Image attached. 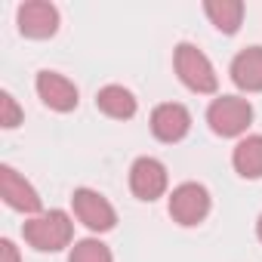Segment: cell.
<instances>
[{"instance_id": "1", "label": "cell", "mask_w": 262, "mask_h": 262, "mask_svg": "<svg viewBox=\"0 0 262 262\" xmlns=\"http://www.w3.org/2000/svg\"><path fill=\"white\" fill-rule=\"evenodd\" d=\"M22 234H25V241H28L34 250H40V253H56V250H62V247L71 244V237H74V222L68 219L65 210H50V213H40V216L28 219L25 228H22Z\"/></svg>"}, {"instance_id": "2", "label": "cell", "mask_w": 262, "mask_h": 262, "mask_svg": "<svg viewBox=\"0 0 262 262\" xmlns=\"http://www.w3.org/2000/svg\"><path fill=\"white\" fill-rule=\"evenodd\" d=\"M173 65H176V74L179 80L191 90V93H201V96H210L216 93L219 86V77L210 65V59L194 47V43H179L176 53H173Z\"/></svg>"}, {"instance_id": "3", "label": "cell", "mask_w": 262, "mask_h": 262, "mask_svg": "<svg viewBox=\"0 0 262 262\" xmlns=\"http://www.w3.org/2000/svg\"><path fill=\"white\" fill-rule=\"evenodd\" d=\"M207 123L216 136L231 139L247 133V126L253 123V105L241 96H219L213 99V105L207 108Z\"/></svg>"}, {"instance_id": "4", "label": "cell", "mask_w": 262, "mask_h": 262, "mask_svg": "<svg viewBox=\"0 0 262 262\" xmlns=\"http://www.w3.org/2000/svg\"><path fill=\"white\" fill-rule=\"evenodd\" d=\"M210 213V191L198 182H182L179 188H173L170 194V216L191 228V225H201Z\"/></svg>"}, {"instance_id": "5", "label": "cell", "mask_w": 262, "mask_h": 262, "mask_svg": "<svg viewBox=\"0 0 262 262\" xmlns=\"http://www.w3.org/2000/svg\"><path fill=\"white\" fill-rule=\"evenodd\" d=\"M71 204H74V216L90 228V231H111L117 225V213L114 207L93 188H77L71 194Z\"/></svg>"}, {"instance_id": "6", "label": "cell", "mask_w": 262, "mask_h": 262, "mask_svg": "<svg viewBox=\"0 0 262 262\" xmlns=\"http://www.w3.org/2000/svg\"><path fill=\"white\" fill-rule=\"evenodd\" d=\"M0 194H4V201H7L13 210L28 213V216H40V207H43L40 194H37L34 185H31L25 176H19L10 164L0 167Z\"/></svg>"}, {"instance_id": "7", "label": "cell", "mask_w": 262, "mask_h": 262, "mask_svg": "<svg viewBox=\"0 0 262 262\" xmlns=\"http://www.w3.org/2000/svg\"><path fill=\"white\" fill-rule=\"evenodd\" d=\"M19 31L31 40H47L59 31V10L47 0H28L19 7Z\"/></svg>"}, {"instance_id": "8", "label": "cell", "mask_w": 262, "mask_h": 262, "mask_svg": "<svg viewBox=\"0 0 262 262\" xmlns=\"http://www.w3.org/2000/svg\"><path fill=\"white\" fill-rule=\"evenodd\" d=\"M129 191L139 201H158L167 191V167L158 158H139L129 167Z\"/></svg>"}, {"instance_id": "9", "label": "cell", "mask_w": 262, "mask_h": 262, "mask_svg": "<svg viewBox=\"0 0 262 262\" xmlns=\"http://www.w3.org/2000/svg\"><path fill=\"white\" fill-rule=\"evenodd\" d=\"M188 129H191V114H188L185 105L164 102V105H158L151 111V133H155V139L173 145V142L188 136Z\"/></svg>"}, {"instance_id": "10", "label": "cell", "mask_w": 262, "mask_h": 262, "mask_svg": "<svg viewBox=\"0 0 262 262\" xmlns=\"http://www.w3.org/2000/svg\"><path fill=\"white\" fill-rule=\"evenodd\" d=\"M34 86H37V96H40V102H43L47 108L62 111V114L77 108V86H74L65 74L40 71L37 80H34Z\"/></svg>"}, {"instance_id": "11", "label": "cell", "mask_w": 262, "mask_h": 262, "mask_svg": "<svg viewBox=\"0 0 262 262\" xmlns=\"http://www.w3.org/2000/svg\"><path fill=\"white\" fill-rule=\"evenodd\" d=\"M231 80L244 93H262V47H247L234 56Z\"/></svg>"}, {"instance_id": "12", "label": "cell", "mask_w": 262, "mask_h": 262, "mask_svg": "<svg viewBox=\"0 0 262 262\" xmlns=\"http://www.w3.org/2000/svg\"><path fill=\"white\" fill-rule=\"evenodd\" d=\"M96 108L114 120H129L136 114V96L117 83H111V86H102L96 93Z\"/></svg>"}, {"instance_id": "13", "label": "cell", "mask_w": 262, "mask_h": 262, "mask_svg": "<svg viewBox=\"0 0 262 262\" xmlns=\"http://www.w3.org/2000/svg\"><path fill=\"white\" fill-rule=\"evenodd\" d=\"M231 164L237 170V176L244 179H259L262 176V136H247L234 145L231 151Z\"/></svg>"}, {"instance_id": "14", "label": "cell", "mask_w": 262, "mask_h": 262, "mask_svg": "<svg viewBox=\"0 0 262 262\" xmlns=\"http://www.w3.org/2000/svg\"><path fill=\"white\" fill-rule=\"evenodd\" d=\"M204 13L210 16V22L222 34H234L241 28V19H244V4L241 0H207Z\"/></svg>"}, {"instance_id": "15", "label": "cell", "mask_w": 262, "mask_h": 262, "mask_svg": "<svg viewBox=\"0 0 262 262\" xmlns=\"http://www.w3.org/2000/svg\"><path fill=\"white\" fill-rule=\"evenodd\" d=\"M68 262H114V259H111V250H108L102 241L86 237V241H77V244L71 247Z\"/></svg>"}, {"instance_id": "16", "label": "cell", "mask_w": 262, "mask_h": 262, "mask_svg": "<svg viewBox=\"0 0 262 262\" xmlns=\"http://www.w3.org/2000/svg\"><path fill=\"white\" fill-rule=\"evenodd\" d=\"M0 123H4L7 129L22 123V111H19V105H16V99L10 93H0Z\"/></svg>"}, {"instance_id": "17", "label": "cell", "mask_w": 262, "mask_h": 262, "mask_svg": "<svg viewBox=\"0 0 262 262\" xmlns=\"http://www.w3.org/2000/svg\"><path fill=\"white\" fill-rule=\"evenodd\" d=\"M0 262H22V259H19V250H16V244H13L10 237L0 241Z\"/></svg>"}, {"instance_id": "18", "label": "cell", "mask_w": 262, "mask_h": 262, "mask_svg": "<svg viewBox=\"0 0 262 262\" xmlns=\"http://www.w3.org/2000/svg\"><path fill=\"white\" fill-rule=\"evenodd\" d=\"M256 237L262 241V216H259V222H256Z\"/></svg>"}]
</instances>
